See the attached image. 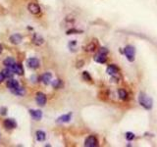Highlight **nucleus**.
Here are the masks:
<instances>
[{"label":"nucleus","mask_w":157,"mask_h":147,"mask_svg":"<svg viewBox=\"0 0 157 147\" xmlns=\"http://www.w3.org/2000/svg\"><path fill=\"white\" fill-rule=\"evenodd\" d=\"M12 93L13 94H16V95H19V96H23L24 94L26 93L25 91V88H23V87H17L16 89H13V90H11Z\"/></svg>","instance_id":"obj_20"},{"label":"nucleus","mask_w":157,"mask_h":147,"mask_svg":"<svg viewBox=\"0 0 157 147\" xmlns=\"http://www.w3.org/2000/svg\"><path fill=\"white\" fill-rule=\"evenodd\" d=\"M46 95L42 92H37V97H35V101H37V105L39 106H44L46 104Z\"/></svg>","instance_id":"obj_4"},{"label":"nucleus","mask_w":157,"mask_h":147,"mask_svg":"<svg viewBox=\"0 0 157 147\" xmlns=\"http://www.w3.org/2000/svg\"><path fill=\"white\" fill-rule=\"evenodd\" d=\"M52 86L54 87V88H61L62 86H63V82H62L61 80H55L52 82Z\"/></svg>","instance_id":"obj_22"},{"label":"nucleus","mask_w":157,"mask_h":147,"mask_svg":"<svg viewBox=\"0 0 157 147\" xmlns=\"http://www.w3.org/2000/svg\"><path fill=\"white\" fill-rule=\"evenodd\" d=\"M2 74H3V75L5 76V78H7V79H11V78L13 77V75L15 73L13 72V70H12L11 68L7 67L6 69H4V70L2 71Z\"/></svg>","instance_id":"obj_18"},{"label":"nucleus","mask_w":157,"mask_h":147,"mask_svg":"<svg viewBox=\"0 0 157 147\" xmlns=\"http://www.w3.org/2000/svg\"><path fill=\"white\" fill-rule=\"evenodd\" d=\"M35 136H37V141H44L45 138H46V134H45L44 131H42V130H37V134H35Z\"/></svg>","instance_id":"obj_19"},{"label":"nucleus","mask_w":157,"mask_h":147,"mask_svg":"<svg viewBox=\"0 0 157 147\" xmlns=\"http://www.w3.org/2000/svg\"><path fill=\"white\" fill-rule=\"evenodd\" d=\"M11 69L13 70L14 73L17 74V75H19V76L24 75V68H23V66L21 63H15Z\"/></svg>","instance_id":"obj_8"},{"label":"nucleus","mask_w":157,"mask_h":147,"mask_svg":"<svg viewBox=\"0 0 157 147\" xmlns=\"http://www.w3.org/2000/svg\"><path fill=\"white\" fill-rule=\"evenodd\" d=\"M126 138H127L128 140H133V139L135 138V134H133V132H127V134H126Z\"/></svg>","instance_id":"obj_24"},{"label":"nucleus","mask_w":157,"mask_h":147,"mask_svg":"<svg viewBox=\"0 0 157 147\" xmlns=\"http://www.w3.org/2000/svg\"><path fill=\"white\" fill-rule=\"evenodd\" d=\"M107 54L101 53V52H98L95 56H94V61L97 63H100V64H104L107 61Z\"/></svg>","instance_id":"obj_9"},{"label":"nucleus","mask_w":157,"mask_h":147,"mask_svg":"<svg viewBox=\"0 0 157 147\" xmlns=\"http://www.w3.org/2000/svg\"><path fill=\"white\" fill-rule=\"evenodd\" d=\"M82 32L81 30H75V28H72V30H68L67 32V34H80Z\"/></svg>","instance_id":"obj_25"},{"label":"nucleus","mask_w":157,"mask_h":147,"mask_svg":"<svg viewBox=\"0 0 157 147\" xmlns=\"http://www.w3.org/2000/svg\"><path fill=\"white\" fill-rule=\"evenodd\" d=\"M15 63H16L15 59L12 58V57H8V58H6L5 60L3 61V65L6 66V67H8V68H12Z\"/></svg>","instance_id":"obj_17"},{"label":"nucleus","mask_w":157,"mask_h":147,"mask_svg":"<svg viewBox=\"0 0 157 147\" xmlns=\"http://www.w3.org/2000/svg\"><path fill=\"white\" fill-rule=\"evenodd\" d=\"M139 102L140 105H141L144 109H146V110H150L152 108V106H153V101H152V99L147 95V94L142 93V92L139 96Z\"/></svg>","instance_id":"obj_1"},{"label":"nucleus","mask_w":157,"mask_h":147,"mask_svg":"<svg viewBox=\"0 0 157 147\" xmlns=\"http://www.w3.org/2000/svg\"><path fill=\"white\" fill-rule=\"evenodd\" d=\"M20 86V84H19V82L17 80H14V79H11L8 80V82H7V87H8L10 90H13V89H16L17 87Z\"/></svg>","instance_id":"obj_13"},{"label":"nucleus","mask_w":157,"mask_h":147,"mask_svg":"<svg viewBox=\"0 0 157 147\" xmlns=\"http://www.w3.org/2000/svg\"><path fill=\"white\" fill-rule=\"evenodd\" d=\"M5 79H6L5 76H4L2 73H0V84H1V82H3V80H5Z\"/></svg>","instance_id":"obj_28"},{"label":"nucleus","mask_w":157,"mask_h":147,"mask_svg":"<svg viewBox=\"0 0 157 147\" xmlns=\"http://www.w3.org/2000/svg\"><path fill=\"white\" fill-rule=\"evenodd\" d=\"M27 65H28V67L30 69H37L39 67L40 63L37 58H30V59H28V61H27Z\"/></svg>","instance_id":"obj_5"},{"label":"nucleus","mask_w":157,"mask_h":147,"mask_svg":"<svg viewBox=\"0 0 157 147\" xmlns=\"http://www.w3.org/2000/svg\"><path fill=\"white\" fill-rule=\"evenodd\" d=\"M71 118H72V113H68V114H66V115H63V116H61V117H59L56 122L57 123H68L71 121Z\"/></svg>","instance_id":"obj_15"},{"label":"nucleus","mask_w":157,"mask_h":147,"mask_svg":"<svg viewBox=\"0 0 157 147\" xmlns=\"http://www.w3.org/2000/svg\"><path fill=\"white\" fill-rule=\"evenodd\" d=\"M124 53H125L127 59L130 61V62H133L135 60V48L134 46L132 45H128L125 47L124 49Z\"/></svg>","instance_id":"obj_2"},{"label":"nucleus","mask_w":157,"mask_h":147,"mask_svg":"<svg viewBox=\"0 0 157 147\" xmlns=\"http://www.w3.org/2000/svg\"><path fill=\"white\" fill-rule=\"evenodd\" d=\"M3 125L7 129H16V127H17V123H16L13 119H6L4 121Z\"/></svg>","instance_id":"obj_7"},{"label":"nucleus","mask_w":157,"mask_h":147,"mask_svg":"<svg viewBox=\"0 0 157 147\" xmlns=\"http://www.w3.org/2000/svg\"><path fill=\"white\" fill-rule=\"evenodd\" d=\"M43 42H44V39L41 35H39V34H34V36H32V43L37 46H39V45H42Z\"/></svg>","instance_id":"obj_12"},{"label":"nucleus","mask_w":157,"mask_h":147,"mask_svg":"<svg viewBox=\"0 0 157 147\" xmlns=\"http://www.w3.org/2000/svg\"><path fill=\"white\" fill-rule=\"evenodd\" d=\"M2 51H3V46H2V44H0V54L2 53Z\"/></svg>","instance_id":"obj_29"},{"label":"nucleus","mask_w":157,"mask_h":147,"mask_svg":"<svg viewBox=\"0 0 157 147\" xmlns=\"http://www.w3.org/2000/svg\"><path fill=\"white\" fill-rule=\"evenodd\" d=\"M106 72L110 76H115V75H117L119 72V68L115 65H110L108 68H107Z\"/></svg>","instance_id":"obj_16"},{"label":"nucleus","mask_w":157,"mask_h":147,"mask_svg":"<svg viewBox=\"0 0 157 147\" xmlns=\"http://www.w3.org/2000/svg\"><path fill=\"white\" fill-rule=\"evenodd\" d=\"M0 114H1L2 116H5L7 114V108L6 107H1V108H0Z\"/></svg>","instance_id":"obj_27"},{"label":"nucleus","mask_w":157,"mask_h":147,"mask_svg":"<svg viewBox=\"0 0 157 147\" xmlns=\"http://www.w3.org/2000/svg\"><path fill=\"white\" fill-rule=\"evenodd\" d=\"M28 10L34 15H37L40 13V7L37 3H30L28 5Z\"/></svg>","instance_id":"obj_6"},{"label":"nucleus","mask_w":157,"mask_h":147,"mask_svg":"<svg viewBox=\"0 0 157 147\" xmlns=\"http://www.w3.org/2000/svg\"><path fill=\"white\" fill-rule=\"evenodd\" d=\"M98 145V140L94 136H89V137H87L85 141V146L87 147H95Z\"/></svg>","instance_id":"obj_3"},{"label":"nucleus","mask_w":157,"mask_h":147,"mask_svg":"<svg viewBox=\"0 0 157 147\" xmlns=\"http://www.w3.org/2000/svg\"><path fill=\"white\" fill-rule=\"evenodd\" d=\"M28 112H30V115L32 117V119L35 121H39L42 118V112L40 110H32V109H30V110H28Z\"/></svg>","instance_id":"obj_10"},{"label":"nucleus","mask_w":157,"mask_h":147,"mask_svg":"<svg viewBox=\"0 0 157 147\" xmlns=\"http://www.w3.org/2000/svg\"><path fill=\"white\" fill-rule=\"evenodd\" d=\"M83 77H84V79L87 80H91V78H90V76L89 75V73L87 72L83 73Z\"/></svg>","instance_id":"obj_26"},{"label":"nucleus","mask_w":157,"mask_h":147,"mask_svg":"<svg viewBox=\"0 0 157 147\" xmlns=\"http://www.w3.org/2000/svg\"><path fill=\"white\" fill-rule=\"evenodd\" d=\"M96 49V44L94 43V42H91V43H89V45L85 47V50L89 51V52H92L94 51Z\"/></svg>","instance_id":"obj_23"},{"label":"nucleus","mask_w":157,"mask_h":147,"mask_svg":"<svg viewBox=\"0 0 157 147\" xmlns=\"http://www.w3.org/2000/svg\"><path fill=\"white\" fill-rule=\"evenodd\" d=\"M118 95H119V97H120V99H122V100H126L128 97V93L125 89H119Z\"/></svg>","instance_id":"obj_21"},{"label":"nucleus","mask_w":157,"mask_h":147,"mask_svg":"<svg viewBox=\"0 0 157 147\" xmlns=\"http://www.w3.org/2000/svg\"><path fill=\"white\" fill-rule=\"evenodd\" d=\"M22 39H23V36L20 34H14L13 35L10 36L11 43L16 44V45H17V44H20L21 42H22Z\"/></svg>","instance_id":"obj_11"},{"label":"nucleus","mask_w":157,"mask_h":147,"mask_svg":"<svg viewBox=\"0 0 157 147\" xmlns=\"http://www.w3.org/2000/svg\"><path fill=\"white\" fill-rule=\"evenodd\" d=\"M41 80H42V82H43L44 84H49L51 82V80H52V74L51 73H49V72H47V73H44L43 75L41 76Z\"/></svg>","instance_id":"obj_14"}]
</instances>
